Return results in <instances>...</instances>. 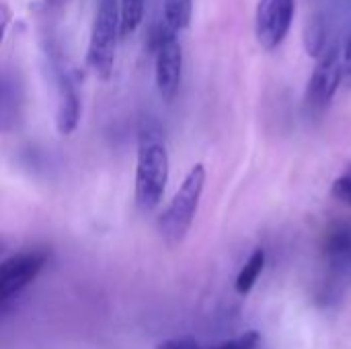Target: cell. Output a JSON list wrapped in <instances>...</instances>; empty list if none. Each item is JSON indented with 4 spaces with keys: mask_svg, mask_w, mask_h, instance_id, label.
<instances>
[{
    "mask_svg": "<svg viewBox=\"0 0 351 349\" xmlns=\"http://www.w3.org/2000/svg\"><path fill=\"white\" fill-rule=\"evenodd\" d=\"M343 80L341 49L337 43H329L327 49L317 58L315 70L308 82V103L315 107H325L333 101L339 84Z\"/></svg>",
    "mask_w": 351,
    "mask_h": 349,
    "instance_id": "obj_7",
    "label": "cell"
},
{
    "mask_svg": "<svg viewBox=\"0 0 351 349\" xmlns=\"http://www.w3.org/2000/svg\"><path fill=\"white\" fill-rule=\"evenodd\" d=\"M4 251V243H2V239H0V253Z\"/></svg>",
    "mask_w": 351,
    "mask_h": 349,
    "instance_id": "obj_20",
    "label": "cell"
},
{
    "mask_svg": "<svg viewBox=\"0 0 351 349\" xmlns=\"http://www.w3.org/2000/svg\"><path fill=\"white\" fill-rule=\"evenodd\" d=\"M10 19H12V12H10V6L6 2H0V43L6 35V29L10 25Z\"/></svg>",
    "mask_w": 351,
    "mask_h": 349,
    "instance_id": "obj_18",
    "label": "cell"
},
{
    "mask_svg": "<svg viewBox=\"0 0 351 349\" xmlns=\"http://www.w3.org/2000/svg\"><path fill=\"white\" fill-rule=\"evenodd\" d=\"M331 195H333L337 202H341V204H346V206H350L351 208V165L346 169L343 175H339V177L333 181V185H331Z\"/></svg>",
    "mask_w": 351,
    "mask_h": 349,
    "instance_id": "obj_15",
    "label": "cell"
},
{
    "mask_svg": "<svg viewBox=\"0 0 351 349\" xmlns=\"http://www.w3.org/2000/svg\"><path fill=\"white\" fill-rule=\"evenodd\" d=\"M206 187V167L195 165L179 185L169 208L158 218V230L169 247H177L187 237Z\"/></svg>",
    "mask_w": 351,
    "mask_h": 349,
    "instance_id": "obj_2",
    "label": "cell"
},
{
    "mask_svg": "<svg viewBox=\"0 0 351 349\" xmlns=\"http://www.w3.org/2000/svg\"><path fill=\"white\" fill-rule=\"evenodd\" d=\"M294 16L296 0H259L255 10V33L265 51H274L284 43Z\"/></svg>",
    "mask_w": 351,
    "mask_h": 349,
    "instance_id": "obj_5",
    "label": "cell"
},
{
    "mask_svg": "<svg viewBox=\"0 0 351 349\" xmlns=\"http://www.w3.org/2000/svg\"><path fill=\"white\" fill-rule=\"evenodd\" d=\"M70 0H45V6L47 8H62V6H66Z\"/></svg>",
    "mask_w": 351,
    "mask_h": 349,
    "instance_id": "obj_19",
    "label": "cell"
},
{
    "mask_svg": "<svg viewBox=\"0 0 351 349\" xmlns=\"http://www.w3.org/2000/svg\"><path fill=\"white\" fill-rule=\"evenodd\" d=\"M162 23L179 33L185 31L191 23V12H193V0H165L162 2Z\"/></svg>",
    "mask_w": 351,
    "mask_h": 349,
    "instance_id": "obj_11",
    "label": "cell"
},
{
    "mask_svg": "<svg viewBox=\"0 0 351 349\" xmlns=\"http://www.w3.org/2000/svg\"><path fill=\"white\" fill-rule=\"evenodd\" d=\"M323 257L337 276L351 282V222H339L327 232Z\"/></svg>",
    "mask_w": 351,
    "mask_h": 349,
    "instance_id": "obj_10",
    "label": "cell"
},
{
    "mask_svg": "<svg viewBox=\"0 0 351 349\" xmlns=\"http://www.w3.org/2000/svg\"><path fill=\"white\" fill-rule=\"evenodd\" d=\"M261 346V333L259 331H247L241 337L228 339L224 344L212 346L210 349H257Z\"/></svg>",
    "mask_w": 351,
    "mask_h": 349,
    "instance_id": "obj_14",
    "label": "cell"
},
{
    "mask_svg": "<svg viewBox=\"0 0 351 349\" xmlns=\"http://www.w3.org/2000/svg\"><path fill=\"white\" fill-rule=\"evenodd\" d=\"M169 183V152L158 121L146 117L138 132L136 163V204L142 212H152Z\"/></svg>",
    "mask_w": 351,
    "mask_h": 349,
    "instance_id": "obj_1",
    "label": "cell"
},
{
    "mask_svg": "<svg viewBox=\"0 0 351 349\" xmlns=\"http://www.w3.org/2000/svg\"><path fill=\"white\" fill-rule=\"evenodd\" d=\"M156 349H208L206 346H202L199 341H195L193 337H179V339H167L160 341Z\"/></svg>",
    "mask_w": 351,
    "mask_h": 349,
    "instance_id": "obj_16",
    "label": "cell"
},
{
    "mask_svg": "<svg viewBox=\"0 0 351 349\" xmlns=\"http://www.w3.org/2000/svg\"><path fill=\"white\" fill-rule=\"evenodd\" d=\"M341 66H343V82L351 88V35L341 53Z\"/></svg>",
    "mask_w": 351,
    "mask_h": 349,
    "instance_id": "obj_17",
    "label": "cell"
},
{
    "mask_svg": "<svg viewBox=\"0 0 351 349\" xmlns=\"http://www.w3.org/2000/svg\"><path fill=\"white\" fill-rule=\"evenodd\" d=\"M150 51L154 53V74L160 97L171 103L181 86L183 74V49L179 33L171 31L165 23L154 25L150 33Z\"/></svg>",
    "mask_w": 351,
    "mask_h": 349,
    "instance_id": "obj_4",
    "label": "cell"
},
{
    "mask_svg": "<svg viewBox=\"0 0 351 349\" xmlns=\"http://www.w3.org/2000/svg\"><path fill=\"white\" fill-rule=\"evenodd\" d=\"M45 251H25L0 261V304L21 294L45 267Z\"/></svg>",
    "mask_w": 351,
    "mask_h": 349,
    "instance_id": "obj_6",
    "label": "cell"
},
{
    "mask_svg": "<svg viewBox=\"0 0 351 349\" xmlns=\"http://www.w3.org/2000/svg\"><path fill=\"white\" fill-rule=\"evenodd\" d=\"M263 267H265V253H263V249H257V251L247 259V263L243 265V269H241L239 276H237V282H234L237 292L243 294V296L249 294V292L253 290V286L257 284V280H259Z\"/></svg>",
    "mask_w": 351,
    "mask_h": 349,
    "instance_id": "obj_12",
    "label": "cell"
},
{
    "mask_svg": "<svg viewBox=\"0 0 351 349\" xmlns=\"http://www.w3.org/2000/svg\"><path fill=\"white\" fill-rule=\"evenodd\" d=\"M208 349H210V348H208Z\"/></svg>",
    "mask_w": 351,
    "mask_h": 349,
    "instance_id": "obj_21",
    "label": "cell"
},
{
    "mask_svg": "<svg viewBox=\"0 0 351 349\" xmlns=\"http://www.w3.org/2000/svg\"><path fill=\"white\" fill-rule=\"evenodd\" d=\"M56 88H58L56 128L62 136H70L80 121V95L74 78L66 68L56 66Z\"/></svg>",
    "mask_w": 351,
    "mask_h": 349,
    "instance_id": "obj_9",
    "label": "cell"
},
{
    "mask_svg": "<svg viewBox=\"0 0 351 349\" xmlns=\"http://www.w3.org/2000/svg\"><path fill=\"white\" fill-rule=\"evenodd\" d=\"M25 111V88L19 74L0 66V134H10L19 128Z\"/></svg>",
    "mask_w": 351,
    "mask_h": 349,
    "instance_id": "obj_8",
    "label": "cell"
},
{
    "mask_svg": "<svg viewBox=\"0 0 351 349\" xmlns=\"http://www.w3.org/2000/svg\"><path fill=\"white\" fill-rule=\"evenodd\" d=\"M144 4L146 0H121L119 2V33L121 37H128L134 33L142 19H144Z\"/></svg>",
    "mask_w": 351,
    "mask_h": 349,
    "instance_id": "obj_13",
    "label": "cell"
},
{
    "mask_svg": "<svg viewBox=\"0 0 351 349\" xmlns=\"http://www.w3.org/2000/svg\"><path fill=\"white\" fill-rule=\"evenodd\" d=\"M119 37H121V33H119V2L117 0H99L95 21H93L86 60H88V66L93 68V72L103 80H107L113 74Z\"/></svg>",
    "mask_w": 351,
    "mask_h": 349,
    "instance_id": "obj_3",
    "label": "cell"
}]
</instances>
